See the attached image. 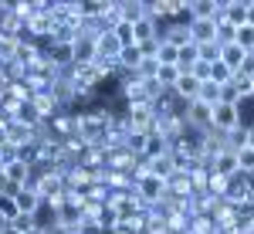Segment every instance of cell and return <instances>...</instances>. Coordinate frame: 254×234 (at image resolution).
<instances>
[{
  "label": "cell",
  "mask_w": 254,
  "mask_h": 234,
  "mask_svg": "<svg viewBox=\"0 0 254 234\" xmlns=\"http://www.w3.org/2000/svg\"><path fill=\"white\" fill-rule=\"evenodd\" d=\"M173 234H190V231H173Z\"/></svg>",
  "instance_id": "obj_47"
},
{
  "label": "cell",
  "mask_w": 254,
  "mask_h": 234,
  "mask_svg": "<svg viewBox=\"0 0 254 234\" xmlns=\"http://www.w3.org/2000/svg\"><path fill=\"white\" fill-rule=\"evenodd\" d=\"M7 143H10V146H17V150H24V146H31V143H34V129H31V126H24V122H10V126H7Z\"/></svg>",
  "instance_id": "obj_17"
},
{
  "label": "cell",
  "mask_w": 254,
  "mask_h": 234,
  "mask_svg": "<svg viewBox=\"0 0 254 234\" xmlns=\"http://www.w3.org/2000/svg\"><path fill=\"white\" fill-rule=\"evenodd\" d=\"M224 197H227L234 207H244V204L251 200V176H244V173L227 176V190H224Z\"/></svg>",
  "instance_id": "obj_6"
},
{
  "label": "cell",
  "mask_w": 254,
  "mask_h": 234,
  "mask_svg": "<svg viewBox=\"0 0 254 234\" xmlns=\"http://www.w3.org/2000/svg\"><path fill=\"white\" fill-rule=\"evenodd\" d=\"M0 214L7 217V221H14V217L20 214V211H17V204H14V197H3V194H0Z\"/></svg>",
  "instance_id": "obj_37"
},
{
  "label": "cell",
  "mask_w": 254,
  "mask_h": 234,
  "mask_svg": "<svg viewBox=\"0 0 254 234\" xmlns=\"http://www.w3.org/2000/svg\"><path fill=\"white\" fill-rule=\"evenodd\" d=\"M24 234H48V228H41V224H34L31 231H24Z\"/></svg>",
  "instance_id": "obj_43"
},
{
  "label": "cell",
  "mask_w": 254,
  "mask_h": 234,
  "mask_svg": "<svg viewBox=\"0 0 254 234\" xmlns=\"http://www.w3.org/2000/svg\"><path fill=\"white\" fill-rule=\"evenodd\" d=\"M173 95L183 98V102H196V95H200V78L190 75V72H183L180 81H176V88H173Z\"/></svg>",
  "instance_id": "obj_15"
},
{
  "label": "cell",
  "mask_w": 254,
  "mask_h": 234,
  "mask_svg": "<svg viewBox=\"0 0 254 234\" xmlns=\"http://www.w3.org/2000/svg\"><path fill=\"white\" fill-rule=\"evenodd\" d=\"M248 204H254V176H251V200H248Z\"/></svg>",
  "instance_id": "obj_45"
},
{
  "label": "cell",
  "mask_w": 254,
  "mask_h": 234,
  "mask_svg": "<svg viewBox=\"0 0 254 234\" xmlns=\"http://www.w3.org/2000/svg\"><path fill=\"white\" fill-rule=\"evenodd\" d=\"M196 48H200V61H207V65L220 61V55H224V48H220V44H196Z\"/></svg>",
  "instance_id": "obj_34"
},
{
  "label": "cell",
  "mask_w": 254,
  "mask_h": 234,
  "mask_svg": "<svg viewBox=\"0 0 254 234\" xmlns=\"http://www.w3.org/2000/svg\"><path fill=\"white\" fill-rule=\"evenodd\" d=\"M190 75H196L200 81H210V65L207 61H196L193 68H190Z\"/></svg>",
  "instance_id": "obj_39"
},
{
  "label": "cell",
  "mask_w": 254,
  "mask_h": 234,
  "mask_svg": "<svg viewBox=\"0 0 254 234\" xmlns=\"http://www.w3.org/2000/svg\"><path fill=\"white\" fill-rule=\"evenodd\" d=\"M166 194H173V197H193V180H190V170L187 173H173L170 180H166Z\"/></svg>",
  "instance_id": "obj_18"
},
{
  "label": "cell",
  "mask_w": 254,
  "mask_h": 234,
  "mask_svg": "<svg viewBox=\"0 0 254 234\" xmlns=\"http://www.w3.org/2000/svg\"><path fill=\"white\" fill-rule=\"evenodd\" d=\"M34 224H38V217H31V214H17L14 217V221H10V228H14V231H31V228H34Z\"/></svg>",
  "instance_id": "obj_36"
},
{
  "label": "cell",
  "mask_w": 254,
  "mask_h": 234,
  "mask_svg": "<svg viewBox=\"0 0 254 234\" xmlns=\"http://www.w3.org/2000/svg\"><path fill=\"white\" fill-rule=\"evenodd\" d=\"M231 78H234V72H231L224 61H214V65H210V81H217V85H231Z\"/></svg>",
  "instance_id": "obj_33"
},
{
  "label": "cell",
  "mask_w": 254,
  "mask_h": 234,
  "mask_svg": "<svg viewBox=\"0 0 254 234\" xmlns=\"http://www.w3.org/2000/svg\"><path fill=\"white\" fill-rule=\"evenodd\" d=\"M14 204H17L20 214H31V217H38L41 211H44V197L38 194V187H20L17 197H14Z\"/></svg>",
  "instance_id": "obj_8"
},
{
  "label": "cell",
  "mask_w": 254,
  "mask_h": 234,
  "mask_svg": "<svg viewBox=\"0 0 254 234\" xmlns=\"http://www.w3.org/2000/svg\"><path fill=\"white\" fill-rule=\"evenodd\" d=\"M231 85H234V92H237V102H248V98H254V78L234 75V78H231Z\"/></svg>",
  "instance_id": "obj_28"
},
{
  "label": "cell",
  "mask_w": 254,
  "mask_h": 234,
  "mask_svg": "<svg viewBox=\"0 0 254 234\" xmlns=\"http://www.w3.org/2000/svg\"><path fill=\"white\" fill-rule=\"evenodd\" d=\"M156 102H139V105H126V122L136 133H153L156 126Z\"/></svg>",
  "instance_id": "obj_1"
},
{
  "label": "cell",
  "mask_w": 254,
  "mask_h": 234,
  "mask_svg": "<svg viewBox=\"0 0 254 234\" xmlns=\"http://www.w3.org/2000/svg\"><path fill=\"white\" fill-rule=\"evenodd\" d=\"M3 176H7L14 187H31V180H34V166L24 163V159H14V163L3 166Z\"/></svg>",
  "instance_id": "obj_10"
},
{
  "label": "cell",
  "mask_w": 254,
  "mask_h": 234,
  "mask_svg": "<svg viewBox=\"0 0 254 234\" xmlns=\"http://www.w3.org/2000/svg\"><path fill=\"white\" fill-rule=\"evenodd\" d=\"M220 88H224V85H217V81H200V95H196V102L217 105V102H220Z\"/></svg>",
  "instance_id": "obj_25"
},
{
  "label": "cell",
  "mask_w": 254,
  "mask_h": 234,
  "mask_svg": "<svg viewBox=\"0 0 254 234\" xmlns=\"http://www.w3.org/2000/svg\"><path fill=\"white\" fill-rule=\"evenodd\" d=\"M244 58H248V51H241L237 44H227V48H224V55H220V61H224V65L234 72V75L244 68Z\"/></svg>",
  "instance_id": "obj_23"
},
{
  "label": "cell",
  "mask_w": 254,
  "mask_h": 234,
  "mask_svg": "<svg viewBox=\"0 0 254 234\" xmlns=\"http://www.w3.org/2000/svg\"><path fill=\"white\" fill-rule=\"evenodd\" d=\"M156 65H180V48H173L170 41H159Z\"/></svg>",
  "instance_id": "obj_29"
},
{
  "label": "cell",
  "mask_w": 254,
  "mask_h": 234,
  "mask_svg": "<svg viewBox=\"0 0 254 234\" xmlns=\"http://www.w3.org/2000/svg\"><path fill=\"white\" fill-rule=\"evenodd\" d=\"M237 75H244V78H254V55H248V58H244V68H241Z\"/></svg>",
  "instance_id": "obj_40"
},
{
  "label": "cell",
  "mask_w": 254,
  "mask_h": 234,
  "mask_svg": "<svg viewBox=\"0 0 254 234\" xmlns=\"http://www.w3.org/2000/svg\"><path fill=\"white\" fill-rule=\"evenodd\" d=\"M241 126H248L244 116H241V105H227V102H217L214 105V122H210V129L217 133H234Z\"/></svg>",
  "instance_id": "obj_3"
},
{
  "label": "cell",
  "mask_w": 254,
  "mask_h": 234,
  "mask_svg": "<svg viewBox=\"0 0 254 234\" xmlns=\"http://www.w3.org/2000/svg\"><path fill=\"white\" fill-rule=\"evenodd\" d=\"M3 234H20V231H14V228H7V231H3Z\"/></svg>",
  "instance_id": "obj_46"
},
{
  "label": "cell",
  "mask_w": 254,
  "mask_h": 234,
  "mask_svg": "<svg viewBox=\"0 0 254 234\" xmlns=\"http://www.w3.org/2000/svg\"><path fill=\"white\" fill-rule=\"evenodd\" d=\"M14 159H20V150H17V146H10V143H7V146L0 150V166H7V163H14Z\"/></svg>",
  "instance_id": "obj_38"
},
{
  "label": "cell",
  "mask_w": 254,
  "mask_h": 234,
  "mask_svg": "<svg viewBox=\"0 0 254 234\" xmlns=\"http://www.w3.org/2000/svg\"><path fill=\"white\" fill-rule=\"evenodd\" d=\"M217 20H227L231 27L248 24V0H217Z\"/></svg>",
  "instance_id": "obj_5"
},
{
  "label": "cell",
  "mask_w": 254,
  "mask_h": 234,
  "mask_svg": "<svg viewBox=\"0 0 254 234\" xmlns=\"http://www.w3.org/2000/svg\"><path fill=\"white\" fill-rule=\"evenodd\" d=\"M190 34H193V44H220V41H217L220 24H217V17H210V20H190Z\"/></svg>",
  "instance_id": "obj_9"
},
{
  "label": "cell",
  "mask_w": 254,
  "mask_h": 234,
  "mask_svg": "<svg viewBox=\"0 0 254 234\" xmlns=\"http://www.w3.org/2000/svg\"><path fill=\"white\" fill-rule=\"evenodd\" d=\"M112 31H116V38L122 41V48H129V44H136V41H132V24H126V20H119V24L112 27Z\"/></svg>",
  "instance_id": "obj_35"
},
{
  "label": "cell",
  "mask_w": 254,
  "mask_h": 234,
  "mask_svg": "<svg viewBox=\"0 0 254 234\" xmlns=\"http://www.w3.org/2000/svg\"><path fill=\"white\" fill-rule=\"evenodd\" d=\"M237 170L244 176H254V150L251 146H241L237 150Z\"/></svg>",
  "instance_id": "obj_31"
},
{
  "label": "cell",
  "mask_w": 254,
  "mask_h": 234,
  "mask_svg": "<svg viewBox=\"0 0 254 234\" xmlns=\"http://www.w3.org/2000/svg\"><path fill=\"white\" fill-rule=\"evenodd\" d=\"M95 51H98V58L119 61V55H122V41L116 38V31H105V34H98V38H95Z\"/></svg>",
  "instance_id": "obj_13"
},
{
  "label": "cell",
  "mask_w": 254,
  "mask_h": 234,
  "mask_svg": "<svg viewBox=\"0 0 254 234\" xmlns=\"http://www.w3.org/2000/svg\"><path fill=\"white\" fill-rule=\"evenodd\" d=\"M44 48V58L51 68H58V72H68V68H75V48L71 44H55V41H48V44H41Z\"/></svg>",
  "instance_id": "obj_4"
},
{
  "label": "cell",
  "mask_w": 254,
  "mask_h": 234,
  "mask_svg": "<svg viewBox=\"0 0 254 234\" xmlns=\"http://www.w3.org/2000/svg\"><path fill=\"white\" fill-rule=\"evenodd\" d=\"M136 197L142 200V207H159L163 204V197H166V180H159V176L146 173L136 180Z\"/></svg>",
  "instance_id": "obj_2"
},
{
  "label": "cell",
  "mask_w": 254,
  "mask_h": 234,
  "mask_svg": "<svg viewBox=\"0 0 254 234\" xmlns=\"http://www.w3.org/2000/svg\"><path fill=\"white\" fill-rule=\"evenodd\" d=\"M3 146H7V129L0 126V150H3Z\"/></svg>",
  "instance_id": "obj_44"
},
{
  "label": "cell",
  "mask_w": 254,
  "mask_h": 234,
  "mask_svg": "<svg viewBox=\"0 0 254 234\" xmlns=\"http://www.w3.org/2000/svg\"><path fill=\"white\" fill-rule=\"evenodd\" d=\"M217 17V0H187V20Z\"/></svg>",
  "instance_id": "obj_16"
},
{
  "label": "cell",
  "mask_w": 254,
  "mask_h": 234,
  "mask_svg": "<svg viewBox=\"0 0 254 234\" xmlns=\"http://www.w3.org/2000/svg\"><path fill=\"white\" fill-rule=\"evenodd\" d=\"M214 122V105H203V102H190L187 105V126L196 133H207Z\"/></svg>",
  "instance_id": "obj_7"
},
{
  "label": "cell",
  "mask_w": 254,
  "mask_h": 234,
  "mask_svg": "<svg viewBox=\"0 0 254 234\" xmlns=\"http://www.w3.org/2000/svg\"><path fill=\"white\" fill-rule=\"evenodd\" d=\"M180 75H183V72H180V65H159L153 78H156V81L163 85V88H166V92H173L176 81H180Z\"/></svg>",
  "instance_id": "obj_22"
},
{
  "label": "cell",
  "mask_w": 254,
  "mask_h": 234,
  "mask_svg": "<svg viewBox=\"0 0 254 234\" xmlns=\"http://www.w3.org/2000/svg\"><path fill=\"white\" fill-rule=\"evenodd\" d=\"M187 231H190V234H214L217 231V221L210 214H203V211H200V214L190 217V228H187Z\"/></svg>",
  "instance_id": "obj_24"
},
{
  "label": "cell",
  "mask_w": 254,
  "mask_h": 234,
  "mask_svg": "<svg viewBox=\"0 0 254 234\" xmlns=\"http://www.w3.org/2000/svg\"><path fill=\"white\" fill-rule=\"evenodd\" d=\"M146 139H149V133H136V129H129V136H126V150L132 156H142L146 153Z\"/></svg>",
  "instance_id": "obj_30"
},
{
  "label": "cell",
  "mask_w": 254,
  "mask_h": 234,
  "mask_svg": "<svg viewBox=\"0 0 254 234\" xmlns=\"http://www.w3.org/2000/svg\"><path fill=\"white\" fill-rule=\"evenodd\" d=\"M210 173L224 176V180H227V176H234V173H241V170H237V153H234V150H227V153L217 156V159H214V170H210Z\"/></svg>",
  "instance_id": "obj_21"
},
{
  "label": "cell",
  "mask_w": 254,
  "mask_h": 234,
  "mask_svg": "<svg viewBox=\"0 0 254 234\" xmlns=\"http://www.w3.org/2000/svg\"><path fill=\"white\" fill-rule=\"evenodd\" d=\"M196 61H200V48H196V44H187V48H180V72H190Z\"/></svg>",
  "instance_id": "obj_32"
},
{
  "label": "cell",
  "mask_w": 254,
  "mask_h": 234,
  "mask_svg": "<svg viewBox=\"0 0 254 234\" xmlns=\"http://www.w3.org/2000/svg\"><path fill=\"white\" fill-rule=\"evenodd\" d=\"M248 24H254V0H248Z\"/></svg>",
  "instance_id": "obj_42"
},
{
  "label": "cell",
  "mask_w": 254,
  "mask_h": 234,
  "mask_svg": "<svg viewBox=\"0 0 254 234\" xmlns=\"http://www.w3.org/2000/svg\"><path fill=\"white\" fill-rule=\"evenodd\" d=\"M31 105L38 109V116L44 119V122H51V119H55V116H58V112H61V105H58V102H55V95H51V92H38Z\"/></svg>",
  "instance_id": "obj_19"
},
{
  "label": "cell",
  "mask_w": 254,
  "mask_h": 234,
  "mask_svg": "<svg viewBox=\"0 0 254 234\" xmlns=\"http://www.w3.org/2000/svg\"><path fill=\"white\" fill-rule=\"evenodd\" d=\"M142 51H139V44H129V48H122V55H119V72L122 75H139L142 72Z\"/></svg>",
  "instance_id": "obj_12"
},
{
  "label": "cell",
  "mask_w": 254,
  "mask_h": 234,
  "mask_svg": "<svg viewBox=\"0 0 254 234\" xmlns=\"http://www.w3.org/2000/svg\"><path fill=\"white\" fill-rule=\"evenodd\" d=\"M170 153V143L163 136H156V133H149V139H146V156L149 159H159V156H166Z\"/></svg>",
  "instance_id": "obj_26"
},
{
  "label": "cell",
  "mask_w": 254,
  "mask_h": 234,
  "mask_svg": "<svg viewBox=\"0 0 254 234\" xmlns=\"http://www.w3.org/2000/svg\"><path fill=\"white\" fill-rule=\"evenodd\" d=\"M234 44L241 48V51H248V55H254V24H244V27H237Z\"/></svg>",
  "instance_id": "obj_27"
},
{
  "label": "cell",
  "mask_w": 254,
  "mask_h": 234,
  "mask_svg": "<svg viewBox=\"0 0 254 234\" xmlns=\"http://www.w3.org/2000/svg\"><path fill=\"white\" fill-rule=\"evenodd\" d=\"M248 146L254 150V122H248Z\"/></svg>",
  "instance_id": "obj_41"
},
{
  "label": "cell",
  "mask_w": 254,
  "mask_h": 234,
  "mask_svg": "<svg viewBox=\"0 0 254 234\" xmlns=\"http://www.w3.org/2000/svg\"><path fill=\"white\" fill-rule=\"evenodd\" d=\"M71 48H75V65H92V61L98 58V51H95V38H92V34H78Z\"/></svg>",
  "instance_id": "obj_14"
},
{
  "label": "cell",
  "mask_w": 254,
  "mask_h": 234,
  "mask_svg": "<svg viewBox=\"0 0 254 234\" xmlns=\"http://www.w3.org/2000/svg\"><path fill=\"white\" fill-rule=\"evenodd\" d=\"M142 17H149V3L146 0H122V20L126 24H139Z\"/></svg>",
  "instance_id": "obj_20"
},
{
  "label": "cell",
  "mask_w": 254,
  "mask_h": 234,
  "mask_svg": "<svg viewBox=\"0 0 254 234\" xmlns=\"http://www.w3.org/2000/svg\"><path fill=\"white\" fill-rule=\"evenodd\" d=\"M159 41H170L173 48H187V44H193V34H190V20H173L166 31H163V38Z\"/></svg>",
  "instance_id": "obj_11"
}]
</instances>
